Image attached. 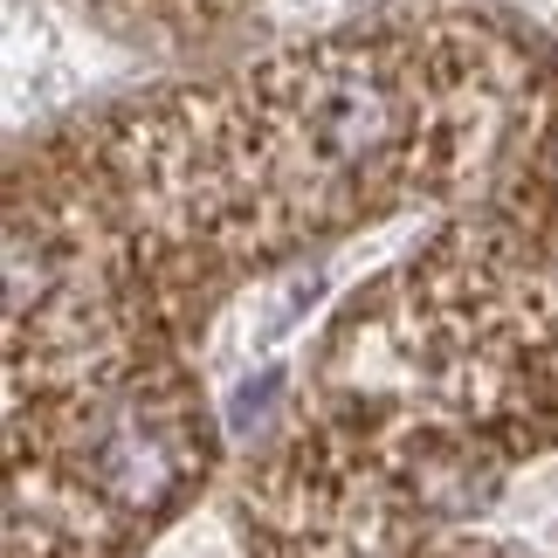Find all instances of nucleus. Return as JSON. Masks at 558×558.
Here are the masks:
<instances>
[{
	"label": "nucleus",
	"instance_id": "1",
	"mask_svg": "<svg viewBox=\"0 0 558 558\" xmlns=\"http://www.w3.org/2000/svg\"><path fill=\"white\" fill-rule=\"evenodd\" d=\"M221 456L193 345L76 138L8 186V558H132Z\"/></svg>",
	"mask_w": 558,
	"mask_h": 558
}]
</instances>
